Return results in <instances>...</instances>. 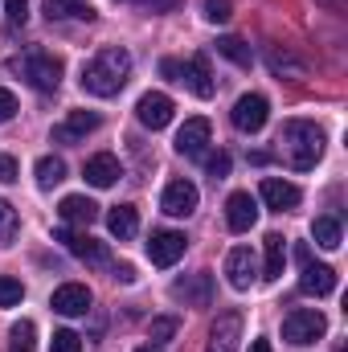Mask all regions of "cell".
<instances>
[{
  "label": "cell",
  "mask_w": 348,
  "mask_h": 352,
  "mask_svg": "<svg viewBox=\"0 0 348 352\" xmlns=\"http://www.w3.org/2000/svg\"><path fill=\"white\" fill-rule=\"evenodd\" d=\"M127 74H131V54L123 45H102L87 66H83V90L94 98H111L127 87Z\"/></svg>",
  "instance_id": "cell-1"
},
{
  "label": "cell",
  "mask_w": 348,
  "mask_h": 352,
  "mask_svg": "<svg viewBox=\"0 0 348 352\" xmlns=\"http://www.w3.org/2000/svg\"><path fill=\"white\" fill-rule=\"evenodd\" d=\"M279 144H283V156L295 173H312L324 156V131L312 119H287L279 131Z\"/></svg>",
  "instance_id": "cell-2"
},
{
  "label": "cell",
  "mask_w": 348,
  "mask_h": 352,
  "mask_svg": "<svg viewBox=\"0 0 348 352\" xmlns=\"http://www.w3.org/2000/svg\"><path fill=\"white\" fill-rule=\"evenodd\" d=\"M12 70H17L33 90H45V94H50V90L62 87V70H66V66H62V58H54L50 50H29L25 58L12 62Z\"/></svg>",
  "instance_id": "cell-3"
},
{
  "label": "cell",
  "mask_w": 348,
  "mask_h": 352,
  "mask_svg": "<svg viewBox=\"0 0 348 352\" xmlns=\"http://www.w3.org/2000/svg\"><path fill=\"white\" fill-rule=\"evenodd\" d=\"M160 74L173 78V82H184L197 98H213V90H217L205 54H197V58H188V62H173V58H164V62H160Z\"/></svg>",
  "instance_id": "cell-4"
},
{
  "label": "cell",
  "mask_w": 348,
  "mask_h": 352,
  "mask_svg": "<svg viewBox=\"0 0 348 352\" xmlns=\"http://www.w3.org/2000/svg\"><path fill=\"white\" fill-rule=\"evenodd\" d=\"M324 332H328V320H324V311H316V307H295V311L283 320V340L295 344V349H307V344L324 340Z\"/></svg>",
  "instance_id": "cell-5"
},
{
  "label": "cell",
  "mask_w": 348,
  "mask_h": 352,
  "mask_svg": "<svg viewBox=\"0 0 348 352\" xmlns=\"http://www.w3.org/2000/svg\"><path fill=\"white\" fill-rule=\"evenodd\" d=\"M230 119H234V127H238V131H246V135L262 131V127H266V119H270V102H266V94H242V98L234 102Z\"/></svg>",
  "instance_id": "cell-6"
},
{
  "label": "cell",
  "mask_w": 348,
  "mask_h": 352,
  "mask_svg": "<svg viewBox=\"0 0 348 352\" xmlns=\"http://www.w3.org/2000/svg\"><path fill=\"white\" fill-rule=\"evenodd\" d=\"M173 299L184 303V307H209V303H213V274H209V270H197V274H188V278H176Z\"/></svg>",
  "instance_id": "cell-7"
},
{
  "label": "cell",
  "mask_w": 348,
  "mask_h": 352,
  "mask_svg": "<svg viewBox=\"0 0 348 352\" xmlns=\"http://www.w3.org/2000/svg\"><path fill=\"white\" fill-rule=\"evenodd\" d=\"M173 98L164 94V90H148L140 102H135V119L148 127V131H160V127H168L173 123Z\"/></svg>",
  "instance_id": "cell-8"
},
{
  "label": "cell",
  "mask_w": 348,
  "mask_h": 352,
  "mask_svg": "<svg viewBox=\"0 0 348 352\" xmlns=\"http://www.w3.org/2000/svg\"><path fill=\"white\" fill-rule=\"evenodd\" d=\"M184 250H188V238L184 234H176V230H156L152 238H148V258L152 266H173L184 258Z\"/></svg>",
  "instance_id": "cell-9"
},
{
  "label": "cell",
  "mask_w": 348,
  "mask_h": 352,
  "mask_svg": "<svg viewBox=\"0 0 348 352\" xmlns=\"http://www.w3.org/2000/svg\"><path fill=\"white\" fill-rule=\"evenodd\" d=\"M209 140H213V127H209V119H184V127L176 131V152L180 156H188V160H197V156H205V148H209Z\"/></svg>",
  "instance_id": "cell-10"
},
{
  "label": "cell",
  "mask_w": 348,
  "mask_h": 352,
  "mask_svg": "<svg viewBox=\"0 0 348 352\" xmlns=\"http://www.w3.org/2000/svg\"><path fill=\"white\" fill-rule=\"evenodd\" d=\"M226 278L234 291H250V283L259 278V263H254V250L250 246H234L226 254Z\"/></svg>",
  "instance_id": "cell-11"
},
{
  "label": "cell",
  "mask_w": 348,
  "mask_h": 352,
  "mask_svg": "<svg viewBox=\"0 0 348 352\" xmlns=\"http://www.w3.org/2000/svg\"><path fill=\"white\" fill-rule=\"evenodd\" d=\"M238 340H242V316L238 311H221L209 328V344L205 352H238Z\"/></svg>",
  "instance_id": "cell-12"
},
{
  "label": "cell",
  "mask_w": 348,
  "mask_h": 352,
  "mask_svg": "<svg viewBox=\"0 0 348 352\" xmlns=\"http://www.w3.org/2000/svg\"><path fill=\"white\" fill-rule=\"evenodd\" d=\"M54 238H58L74 258H83V263H90V266H107V258H111V254H107V246H102V242H94L90 234H74V230H66V226H62Z\"/></svg>",
  "instance_id": "cell-13"
},
{
  "label": "cell",
  "mask_w": 348,
  "mask_h": 352,
  "mask_svg": "<svg viewBox=\"0 0 348 352\" xmlns=\"http://www.w3.org/2000/svg\"><path fill=\"white\" fill-rule=\"evenodd\" d=\"M50 307L58 311V316H87L90 311V287L87 283H62L58 291H54V299H50Z\"/></svg>",
  "instance_id": "cell-14"
},
{
  "label": "cell",
  "mask_w": 348,
  "mask_h": 352,
  "mask_svg": "<svg viewBox=\"0 0 348 352\" xmlns=\"http://www.w3.org/2000/svg\"><path fill=\"white\" fill-rule=\"evenodd\" d=\"M197 201H201V192H197L193 180H173V184L164 188V197H160V209H164L168 217H188V213L197 209Z\"/></svg>",
  "instance_id": "cell-15"
},
{
  "label": "cell",
  "mask_w": 348,
  "mask_h": 352,
  "mask_svg": "<svg viewBox=\"0 0 348 352\" xmlns=\"http://www.w3.org/2000/svg\"><path fill=\"white\" fill-rule=\"evenodd\" d=\"M254 221H259V201L250 192H230V201H226V226L234 234H246V230H254Z\"/></svg>",
  "instance_id": "cell-16"
},
{
  "label": "cell",
  "mask_w": 348,
  "mask_h": 352,
  "mask_svg": "<svg viewBox=\"0 0 348 352\" xmlns=\"http://www.w3.org/2000/svg\"><path fill=\"white\" fill-rule=\"evenodd\" d=\"M98 123H102V119H98V111H70V115H66V123H58V127H54V144H78V140H87Z\"/></svg>",
  "instance_id": "cell-17"
},
{
  "label": "cell",
  "mask_w": 348,
  "mask_h": 352,
  "mask_svg": "<svg viewBox=\"0 0 348 352\" xmlns=\"http://www.w3.org/2000/svg\"><path fill=\"white\" fill-rule=\"evenodd\" d=\"M299 291H303V295H316V299L332 295V291H336V270H332L328 263H303Z\"/></svg>",
  "instance_id": "cell-18"
},
{
  "label": "cell",
  "mask_w": 348,
  "mask_h": 352,
  "mask_svg": "<svg viewBox=\"0 0 348 352\" xmlns=\"http://www.w3.org/2000/svg\"><path fill=\"white\" fill-rule=\"evenodd\" d=\"M259 197L266 201V209H274V213H287V209L299 205V188H295L291 180H279V176H266V180H262Z\"/></svg>",
  "instance_id": "cell-19"
},
{
  "label": "cell",
  "mask_w": 348,
  "mask_h": 352,
  "mask_svg": "<svg viewBox=\"0 0 348 352\" xmlns=\"http://www.w3.org/2000/svg\"><path fill=\"white\" fill-rule=\"evenodd\" d=\"M83 176H87V184H94V188H111V184L123 176V168H119V156H111V152L90 156L87 168H83Z\"/></svg>",
  "instance_id": "cell-20"
},
{
  "label": "cell",
  "mask_w": 348,
  "mask_h": 352,
  "mask_svg": "<svg viewBox=\"0 0 348 352\" xmlns=\"http://www.w3.org/2000/svg\"><path fill=\"white\" fill-rule=\"evenodd\" d=\"M58 217H62L66 226H90V221L98 217V205H94L90 197H83V192H70V197H62Z\"/></svg>",
  "instance_id": "cell-21"
},
{
  "label": "cell",
  "mask_w": 348,
  "mask_h": 352,
  "mask_svg": "<svg viewBox=\"0 0 348 352\" xmlns=\"http://www.w3.org/2000/svg\"><path fill=\"white\" fill-rule=\"evenodd\" d=\"M107 230H111V238H119V242L135 238V234H140V213H135V205H115V209L107 213Z\"/></svg>",
  "instance_id": "cell-22"
},
{
  "label": "cell",
  "mask_w": 348,
  "mask_h": 352,
  "mask_svg": "<svg viewBox=\"0 0 348 352\" xmlns=\"http://www.w3.org/2000/svg\"><path fill=\"white\" fill-rule=\"evenodd\" d=\"M262 246H266L262 278H266V283H274V278L283 274V266H287V242H283V234H266V238H262Z\"/></svg>",
  "instance_id": "cell-23"
},
{
  "label": "cell",
  "mask_w": 348,
  "mask_h": 352,
  "mask_svg": "<svg viewBox=\"0 0 348 352\" xmlns=\"http://www.w3.org/2000/svg\"><path fill=\"white\" fill-rule=\"evenodd\" d=\"M266 66H270V74H279V78H303V74H307L303 62H299L295 54L279 50V45H266Z\"/></svg>",
  "instance_id": "cell-24"
},
{
  "label": "cell",
  "mask_w": 348,
  "mask_h": 352,
  "mask_svg": "<svg viewBox=\"0 0 348 352\" xmlns=\"http://www.w3.org/2000/svg\"><path fill=\"white\" fill-rule=\"evenodd\" d=\"M33 176H37L41 188H54V184L66 180V160H62V156H41V160L33 164Z\"/></svg>",
  "instance_id": "cell-25"
},
{
  "label": "cell",
  "mask_w": 348,
  "mask_h": 352,
  "mask_svg": "<svg viewBox=\"0 0 348 352\" xmlns=\"http://www.w3.org/2000/svg\"><path fill=\"white\" fill-rule=\"evenodd\" d=\"M217 54L226 62H234V66H250L254 62V54H250V45L242 37H217Z\"/></svg>",
  "instance_id": "cell-26"
},
{
  "label": "cell",
  "mask_w": 348,
  "mask_h": 352,
  "mask_svg": "<svg viewBox=\"0 0 348 352\" xmlns=\"http://www.w3.org/2000/svg\"><path fill=\"white\" fill-rule=\"evenodd\" d=\"M312 238H316V246L336 250V246H340V221H336V217H316V221H312Z\"/></svg>",
  "instance_id": "cell-27"
},
{
  "label": "cell",
  "mask_w": 348,
  "mask_h": 352,
  "mask_svg": "<svg viewBox=\"0 0 348 352\" xmlns=\"http://www.w3.org/2000/svg\"><path fill=\"white\" fill-rule=\"evenodd\" d=\"M33 344H37L33 320H17V324L8 328V352H33Z\"/></svg>",
  "instance_id": "cell-28"
},
{
  "label": "cell",
  "mask_w": 348,
  "mask_h": 352,
  "mask_svg": "<svg viewBox=\"0 0 348 352\" xmlns=\"http://www.w3.org/2000/svg\"><path fill=\"white\" fill-rule=\"evenodd\" d=\"M17 230H21V217H17V209L0 197V246L17 242Z\"/></svg>",
  "instance_id": "cell-29"
},
{
  "label": "cell",
  "mask_w": 348,
  "mask_h": 352,
  "mask_svg": "<svg viewBox=\"0 0 348 352\" xmlns=\"http://www.w3.org/2000/svg\"><path fill=\"white\" fill-rule=\"evenodd\" d=\"M176 328H180V320L176 316H156L152 324H148V336H152V344H164V340H173Z\"/></svg>",
  "instance_id": "cell-30"
},
{
  "label": "cell",
  "mask_w": 348,
  "mask_h": 352,
  "mask_svg": "<svg viewBox=\"0 0 348 352\" xmlns=\"http://www.w3.org/2000/svg\"><path fill=\"white\" fill-rule=\"evenodd\" d=\"M25 299V283L12 274H0V307H17Z\"/></svg>",
  "instance_id": "cell-31"
},
{
  "label": "cell",
  "mask_w": 348,
  "mask_h": 352,
  "mask_svg": "<svg viewBox=\"0 0 348 352\" xmlns=\"http://www.w3.org/2000/svg\"><path fill=\"white\" fill-rule=\"evenodd\" d=\"M50 352H83V336H78V332H70V328H62V332H54Z\"/></svg>",
  "instance_id": "cell-32"
},
{
  "label": "cell",
  "mask_w": 348,
  "mask_h": 352,
  "mask_svg": "<svg viewBox=\"0 0 348 352\" xmlns=\"http://www.w3.org/2000/svg\"><path fill=\"white\" fill-rule=\"evenodd\" d=\"M230 16H234V4H230V0H205V21L226 25Z\"/></svg>",
  "instance_id": "cell-33"
},
{
  "label": "cell",
  "mask_w": 348,
  "mask_h": 352,
  "mask_svg": "<svg viewBox=\"0 0 348 352\" xmlns=\"http://www.w3.org/2000/svg\"><path fill=\"white\" fill-rule=\"evenodd\" d=\"M4 16H8V25H25L29 21V0H4Z\"/></svg>",
  "instance_id": "cell-34"
},
{
  "label": "cell",
  "mask_w": 348,
  "mask_h": 352,
  "mask_svg": "<svg viewBox=\"0 0 348 352\" xmlns=\"http://www.w3.org/2000/svg\"><path fill=\"white\" fill-rule=\"evenodd\" d=\"M205 168H209L213 180H226V176H230V156H226V152H217V156H209V160H205Z\"/></svg>",
  "instance_id": "cell-35"
},
{
  "label": "cell",
  "mask_w": 348,
  "mask_h": 352,
  "mask_svg": "<svg viewBox=\"0 0 348 352\" xmlns=\"http://www.w3.org/2000/svg\"><path fill=\"white\" fill-rule=\"evenodd\" d=\"M12 115H17V94L8 87H0V123H8Z\"/></svg>",
  "instance_id": "cell-36"
},
{
  "label": "cell",
  "mask_w": 348,
  "mask_h": 352,
  "mask_svg": "<svg viewBox=\"0 0 348 352\" xmlns=\"http://www.w3.org/2000/svg\"><path fill=\"white\" fill-rule=\"evenodd\" d=\"M45 16L50 21H66L70 16V4L66 0H45Z\"/></svg>",
  "instance_id": "cell-37"
},
{
  "label": "cell",
  "mask_w": 348,
  "mask_h": 352,
  "mask_svg": "<svg viewBox=\"0 0 348 352\" xmlns=\"http://www.w3.org/2000/svg\"><path fill=\"white\" fill-rule=\"evenodd\" d=\"M66 4H70V16H78V21H94L90 0H66Z\"/></svg>",
  "instance_id": "cell-38"
},
{
  "label": "cell",
  "mask_w": 348,
  "mask_h": 352,
  "mask_svg": "<svg viewBox=\"0 0 348 352\" xmlns=\"http://www.w3.org/2000/svg\"><path fill=\"white\" fill-rule=\"evenodd\" d=\"M12 180H17V160L0 156V184H12Z\"/></svg>",
  "instance_id": "cell-39"
},
{
  "label": "cell",
  "mask_w": 348,
  "mask_h": 352,
  "mask_svg": "<svg viewBox=\"0 0 348 352\" xmlns=\"http://www.w3.org/2000/svg\"><path fill=\"white\" fill-rule=\"evenodd\" d=\"M115 278H119V283H135L140 274H135V266L131 263H123V266H115Z\"/></svg>",
  "instance_id": "cell-40"
},
{
  "label": "cell",
  "mask_w": 348,
  "mask_h": 352,
  "mask_svg": "<svg viewBox=\"0 0 348 352\" xmlns=\"http://www.w3.org/2000/svg\"><path fill=\"white\" fill-rule=\"evenodd\" d=\"M148 4H152V12H168V8L180 4V0H148Z\"/></svg>",
  "instance_id": "cell-41"
},
{
  "label": "cell",
  "mask_w": 348,
  "mask_h": 352,
  "mask_svg": "<svg viewBox=\"0 0 348 352\" xmlns=\"http://www.w3.org/2000/svg\"><path fill=\"white\" fill-rule=\"evenodd\" d=\"M295 258H299V263H312V250H307V246L299 242V246H295Z\"/></svg>",
  "instance_id": "cell-42"
},
{
  "label": "cell",
  "mask_w": 348,
  "mask_h": 352,
  "mask_svg": "<svg viewBox=\"0 0 348 352\" xmlns=\"http://www.w3.org/2000/svg\"><path fill=\"white\" fill-rule=\"evenodd\" d=\"M250 352H270V344H266V340H254V344H250Z\"/></svg>",
  "instance_id": "cell-43"
},
{
  "label": "cell",
  "mask_w": 348,
  "mask_h": 352,
  "mask_svg": "<svg viewBox=\"0 0 348 352\" xmlns=\"http://www.w3.org/2000/svg\"><path fill=\"white\" fill-rule=\"evenodd\" d=\"M135 352H160V349L156 344H144V349H135Z\"/></svg>",
  "instance_id": "cell-44"
}]
</instances>
